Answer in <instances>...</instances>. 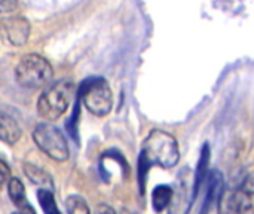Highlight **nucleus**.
Wrapping results in <instances>:
<instances>
[{
    "label": "nucleus",
    "instance_id": "nucleus-1",
    "mask_svg": "<svg viewBox=\"0 0 254 214\" xmlns=\"http://www.w3.org/2000/svg\"><path fill=\"white\" fill-rule=\"evenodd\" d=\"M180 159V150L177 140L167 131L153 130L144 139L138 156V182L141 194H144V183L149 168L159 165L162 168H171L177 165Z\"/></svg>",
    "mask_w": 254,
    "mask_h": 214
},
{
    "label": "nucleus",
    "instance_id": "nucleus-2",
    "mask_svg": "<svg viewBox=\"0 0 254 214\" xmlns=\"http://www.w3.org/2000/svg\"><path fill=\"white\" fill-rule=\"evenodd\" d=\"M73 92L74 85L70 80H61L51 85L37 100V113L48 122L60 119L68 109Z\"/></svg>",
    "mask_w": 254,
    "mask_h": 214
},
{
    "label": "nucleus",
    "instance_id": "nucleus-3",
    "mask_svg": "<svg viewBox=\"0 0 254 214\" xmlns=\"http://www.w3.org/2000/svg\"><path fill=\"white\" fill-rule=\"evenodd\" d=\"M54 70L46 58L37 54H27L21 58L15 69L16 82L30 89H37L45 86L52 80Z\"/></svg>",
    "mask_w": 254,
    "mask_h": 214
},
{
    "label": "nucleus",
    "instance_id": "nucleus-4",
    "mask_svg": "<svg viewBox=\"0 0 254 214\" xmlns=\"http://www.w3.org/2000/svg\"><path fill=\"white\" fill-rule=\"evenodd\" d=\"M79 98L85 107L95 116H107L113 107V92L103 77H89L82 82L79 89Z\"/></svg>",
    "mask_w": 254,
    "mask_h": 214
},
{
    "label": "nucleus",
    "instance_id": "nucleus-5",
    "mask_svg": "<svg viewBox=\"0 0 254 214\" xmlns=\"http://www.w3.org/2000/svg\"><path fill=\"white\" fill-rule=\"evenodd\" d=\"M33 140L37 147L46 153L49 158L58 162H64L68 159V144L60 128L49 122L39 124L33 131Z\"/></svg>",
    "mask_w": 254,
    "mask_h": 214
},
{
    "label": "nucleus",
    "instance_id": "nucleus-6",
    "mask_svg": "<svg viewBox=\"0 0 254 214\" xmlns=\"http://www.w3.org/2000/svg\"><path fill=\"white\" fill-rule=\"evenodd\" d=\"M219 214H254V174L235 191H223L219 198Z\"/></svg>",
    "mask_w": 254,
    "mask_h": 214
},
{
    "label": "nucleus",
    "instance_id": "nucleus-7",
    "mask_svg": "<svg viewBox=\"0 0 254 214\" xmlns=\"http://www.w3.org/2000/svg\"><path fill=\"white\" fill-rule=\"evenodd\" d=\"M1 30L9 43L13 46H22L28 40L30 24L22 16H10L1 21Z\"/></svg>",
    "mask_w": 254,
    "mask_h": 214
},
{
    "label": "nucleus",
    "instance_id": "nucleus-8",
    "mask_svg": "<svg viewBox=\"0 0 254 214\" xmlns=\"http://www.w3.org/2000/svg\"><path fill=\"white\" fill-rule=\"evenodd\" d=\"M207 179H208L207 195H205V200L202 203L201 213L199 214H208V212L213 207V204L216 201H219L220 195L223 194V176H222L220 171H217V170L210 171L208 176H207Z\"/></svg>",
    "mask_w": 254,
    "mask_h": 214
},
{
    "label": "nucleus",
    "instance_id": "nucleus-9",
    "mask_svg": "<svg viewBox=\"0 0 254 214\" xmlns=\"http://www.w3.org/2000/svg\"><path fill=\"white\" fill-rule=\"evenodd\" d=\"M7 192H9V198L13 203V206L19 210L21 214H36L33 207L28 204L27 197H25V189L22 182L18 177H10L9 183H7Z\"/></svg>",
    "mask_w": 254,
    "mask_h": 214
},
{
    "label": "nucleus",
    "instance_id": "nucleus-10",
    "mask_svg": "<svg viewBox=\"0 0 254 214\" xmlns=\"http://www.w3.org/2000/svg\"><path fill=\"white\" fill-rule=\"evenodd\" d=\"M210 144L204 143L202 149H201V156L196 165V171H195V177H193V185H192V200L195 201V198L199 194V189L204 183V180L208 176V165H210Z\"/></svg>",
    "mask_w": 254,
    "mask_h": 214
},
{
    "label": "nucleus",
    "instance_id": "nucleus-11",
    "mask_svg": "<svg viewBox=\"0 0 254 214\" xmlns=\"http://www.w3.org/2000/svg\"><path fill=\"white\" fill-rule=\"evenodd\" d=\"M21 127L4 112H0V140L6 144H15L21 139Z\"/></svg>",
    "mask_w": 254,
    "mask_h": 214
},
{
    "label": "nucleus",
    "instance_id": "nucleus-12",
    "mask_svg": "<svg viewBox=\"0 0 254 214\" xmlns=\"http://www.w3.org/2000/svg\"><path fill=\"white\" fill-rule=\"evenodd\" d=\"M24 173H25L27 179H30L31 183L40 186V189H48V191L54 189V183H52L51 176L45 170H42L40 167H36L31 164H24Z\"/></svg>",
    "mask_w": 254,
    "mask_h": 214
},
{
    "label": "nucleus",
    "instance_id": "nucleus-13",
    "mask_svg": "<svg viewBox=\"0 0 254 214\" xmlns=\"http://www.w3.org/2000/svg\"><path fill=\"white\" fill-rule=\"evenodd\" d=\"M173 200V188L167 186V185H161L156 186L153 194H152V204H153V210L156 213L164 212Z\"/></svg>",
    "mask_w": 254,
    "mask_h": 214
},
{
    "label": "nucleus",
    "instance_id": "nucleus-14",
    "mask_svg": "<svg viewBox=\"0 0 254 214\" xmlns=\"http://www.w3.org/2000/svg\"><path fill=\"white\" fill-rule=\"evenodd\" d=\"M37 200H39V204H40V207H42L45 214H61L60 210H58L57 203H55L52 191L39 189L37 191Z\"/></svg>",
    "mask_w": 254,
    "mask_h": 214
},
{
    "label": "nucleus",
    "instance_id": "nucleus-15",
    "mask_svg": "<svg viewBox=\"0 0 254 214\" xmlns=\"http://www.w3.org/2000/svg\"><path fill=\"white\" fill-rule=\"evenodd\" d=\"M65 210L68 214H91L89 207L80 195H71L65 200Z\"/></svg>",
    "mask_w": 254,
    "mask_h": 214
},
{
    "label": "nucleus",
    "instance_id": "nucleus-16",
    "mask_svg": "<svg viewBox=\"0 0 254 214\" xmlns=\"http://www.w3.org/2000/svg\"><path fill=\"white\" fill-rule=\"evenodd\" d=\"M9 180H10V170H9L7 164L3 159H0V189L4 185H7Z\"/></svg>",
    "mask_w": 254,
    "mask_h": 214
},
{
    "label": "nucleus",
    "instance_id": "nucleus-17",
    "mask_svg": "<svg viewBox=\"0 0 254 214\" xmlns=\"http://www.w3.org/2000/svg\"><path fill=\"white\" fill-rule=\"evenodd\" d=\"M16 0H0V13H7L16 9Z\"/></svg>",
    "mask_w": 254,
    "mask_h": 214
},
{
    "label": "nucleus",
    "instance_id": "nucleus-18",
    "mask_svg": "<svg viewBox=\"0 0 254 214\" xmlns=\"http://www.w3.org/2000/svg\"><path fill=\"white\" fill-rule=\"evenodd\" d=\"M100 214H115V212L110 209V207H101V212Z\"/></svg>",
    "mask_w": 254,
    "mask_h": 214
},
{
    "label": "nucleus",
    "instance_id": "nucleus-19",
    "mask_svg": "<svg viewBox=\"0 0 254 214\" xmlns=\"http://www.w3.org/2000/svg\"><path fill=\"white\" fill-rule=\"evenodd\" d=\"M13 214H21V213H13Z\"/></svg>",
    "mask_w": 254,
    "mask_h": 214
}]
</instances>
